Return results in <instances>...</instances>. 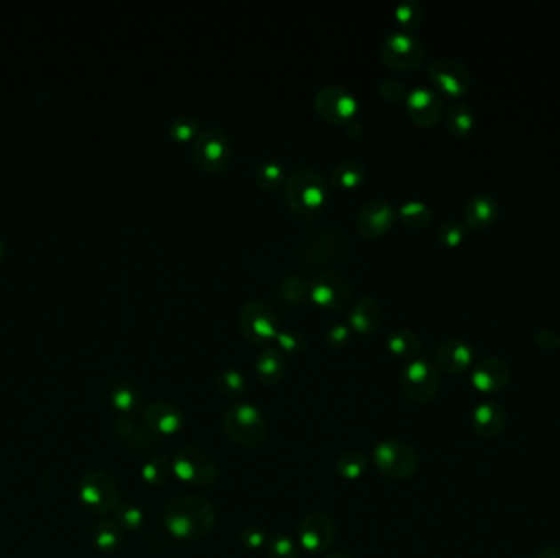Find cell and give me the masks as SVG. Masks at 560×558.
<instances>
[{
    "label": "cell",
    "instance_id": "cell-7",
    "mask_svg": "<svg viewBox=\"0 0 560 558\" xmlns=\"http://www.w3.org/2000/svg\"><path fill=\"white\" fill-rule=\"evenodd\" d=\"M400 387L410 402L431 403L439 390V375L431 363L423 359H413L400 373Z\"/></svg>",
    "mask_w": 560,
    "mask_h": 558
},
{
    "label": "cell",
    "instance_id": "cell-43",
    "mask_svg": "<svg viewBox=\"0 0 560 558\" xmlns=\"http://www.w3.org/2000/svg\"><path fill=\"white\" fill-rule=\"evenodd\" d=\"M380 93L387 100L398 102V100H402L404 97H406V89H404V84L400 83V81L388 79V81H384V83L380 84Z\"/></svg>",
    "mask_w": 560,
    "mask_h": 558
},
{
    "label": "cell",
    "instance_id": "cell-19",
    "mask_svg": "<svg viewBox=\"0 0 560 558\" xmlns=\"http://www.w3.org/2000/svg\"><path fill=\"white\" fill-rule=\"evenodd\" d=\"M498 219V202L488 194L474 195L464 208V221L476 233L487 231Z\"/></svg>",
    "mask_w": 560,
    "mask_h": 558
},
{
    "label": "cell",
    "instance_id": "cell-9",
    "mask_svg": "<svg viewBox=\"0 0 560 558\" xmlns=\"http://www.w3.org/2000/svg\"><path fill=\"white\" fill-rule=\"evenodd\" d=\"M192 155L198 166L208 172H217L228 164L229 140L220 128L198 132L192 146Z\"/></svg>",
    "mask_w": 560,
    "mask_h": 558
},
{
    "label": "cell",
    "instance_id": "cell-6",
    "mask_svg": "<svg viewBox=\"0 0 560 558\" xmlns=\"http://www.w3.org/2000/svg\"><path fill=\"white\" fill-rule=\"evenodd\" d=\"M79 498L93 514H110L120 506L118 486L105 472H89L79 482Z\"/></svg>",
    "mask_w": 560,
    "mask_h": 558
},
{
    "label": "cell",
    "instance_id": "cell-41",
    "mask_svg": "<svg viewBox=\"0 0 560 558\" xmlns=\"http://www.w3.org/2000/svg\"><path fill=\"white\" fill-rule=\"evenodd\" d=\"M276 338H277L280 347L284 351L292 352V354H301L307 349V339L299 332L279 331Z\"/></svg>",
    "mask_w": 560,
    "mask_h": 558
},
{
    "label": "cell",
    "instance_id": "cell-44",
    "mask_svg": "<svg viewBox=\"0 0 560 558\" xmlns=\"http://www.w3.org/2000/svg\"><path fill=\"white\" fill-rule=\"evenodd\" d=\"M534 342L540 346V349L552 351V349L559 347L560 338L556 332L550 331V330H540V331L536 332Z\"/></svg>",
    "mask_w": 560,
    "mask_h": 558
},
{
    "label": "cell",
    "instance_id": "cell-27",
    "mask_svg": "<svg viewBox=\"0 0 560 558\" xmlns=\"http://www.w3.org/2000/svg\"><path fill=\"white\" fill-rule=\"evenodd\" d=\"M400 221L408 227H425L431 223V208L426 205L421 200H408L398 210Z\"/></svg>",
    "mask_w": 560,
    "mask_h": 558
},
{
    "label": "cell",
    "instance_id": "cell-45",
    "mask_svg": "<svg viewBox=\"0 0 560 558\" xmlns=\"http://www.w3.org/2000/svg\"><path fill=\"white\" fill-rule=\"evenodd\" d=\"M326 338H328V341H330V344H332V346L344 344V342L348 341V338H349V328H348V326H344V324H336V326H332Z\"/></svg>",
    "mask_w": 560,
    "mask_h": 558
},
{
    "label": "cell",
    "instance_id": "cell-46",
    "mask_svg": "<svg viewBox=\"0 0 560 558\" xmlns=\"http://www.w3.org/2000/svg\"><path fill=\"white\" fill-rule=\"evenodd\" d=\"M536 558H560V547L559 546H548V547L540 550Z\"/></svg>",
    "mask_w": 560,
    "mask_h": 558
},
{
    "label": "cell",
    "instance_id": "cell-13",
    "mask_svg": "<svg viewBox=\"0 0 560 558\" xmlns=\"http://www.w3.org/2000/svg\"><path fill=\"white\" fill-rule=\"evenodd\" d=\"M315 107L324 120L344 124L357 112V100L349 91L338 85H328L316 93Z\"/></svg>",
    "mask_w": 560,
    "mask_h": 558
},
{
    "label": "cell",
    "instance_id": "cell-12",
    "mask_svg": "<svg viewBox=\"0 0 560 558\" xmlns=\"http://www.w3.org/2000/svg\"><path fill=\"white\" fill-rule=\"evenodd\" d=\"M429 79L436 89L451 97H462L470 89V73L462 62L451 58H437L431 62Z\"/></svg>",
    "mask_w": 560,
    "mask_h": 558
},
{
    "label": "cell",
    "instance_id": "cell-34",
    "mask_svg": "<svg viewBox=\"0 0 560 558\" xmlns=\"http://www.w3.org/2000/svg\"><path fill=\"white\" fill-rule=\"evenodd\" d=\"M466 236V227L457 219H447L437 227V241L446 248H457Z\"/></svg>",
    "mask_w": 560,
    "mask_h": 558
},
{
    "label": "cell",
    "instance_id": "cell-10",
    "mask_svg": "<svg viewBox=\"0 0 560 558\" xmlns=\"http://www.w3.org/2000/svg\"><path fill=\"white\" fill-rule=\"evenodd\" d=\"M241 331L251 341H269L279 334V318L269 305L262 301H248L239 311Z\"/></svg>",
    "mask_w": 560,
    "mask_h": 558
},
{
    "label": "cell",
    "instance_id": "cell-14",
    "mask_svg": "<svg viewBox=\"0 0 560 558\" xmlns=\"http://www.w3.org/2000/svg\"><path fill=\"white\" fill-rule=\"evenodd\" d=\"M311 300L328 310H342L351 300V289L338 274H320L310 285Z\"/></svg>",
    "mask_w": 560,
    "mask_h": 558
},
{
    "label": "cell",
    "instance_id": "cell-16",
    "mask_svg": "<svg viewBox=\"0 0 560 558\" xmlns=\"http://www.w3.org/2000/svg\"><path fill=\"white\" fill-rule=\"evenodd\" d=\"M470 382L478 392H503L511 382V365L501 357H487L476 365Z\"/></svg>",
    "mask_w": 560,
    "mask_h": 558
},
{
    "label": "cell",
    "instance_id": "cell-26",
    "mask_svg": "<svg viewBox=\"0 0 560 558\" xmlns=\"http://www.w3.org/2000/svg\"><path fill=\"white\" fill-rule=\"evenodd\" d=\"M364 177H365V167L363 163L356 159H344L332 169V172L334 186L342 187V188L361 186Z\"/></svg>",
    "mask_w": 560,
    "mask_h": 558
},
{
    "label": "cell",
    "instance_id": "cell-33",
    "mask_svg": "<svg viewBox=\"0 0 560 558\" xmlns=\"http://www.w3.org/2000/svg\"><path fill=\"white\" fill-rule=\"evenodd\" d=\"M284 177V167L277 161H264L256 171V180L262 188L274 190L280 186Z\"/></svg>",
    "mask_w": 560,
    "mask_h": 558
},
{
    "label": "cell",
    "instance_id": "cell-15",
    "mask_svg": "<svg viewBox=\"0 0 560 558\" xmlns=\"http://www.w3.org/2000/svg\"><path fill=\"white\" fill-rule=\"evenodd\" d=\"M395 208L384 198L369 200L357 215V229L365 238L385 235L396 219Z\"/></svg>",
    "mask_w": 560,
    "mask_h": 558
},
{
    "label": "cell",
    "instance_id": "cell-4",
    "mask_svg": "<svg viewBox=\"0 0 560 558\" xmlns=\"http://www.w3.org/2000/svg\"><path fill=\"white\" fill-rule=\"evenodd\" d=\"M373 466L382 475L394 480L412 478L420 468V457L404 441L388 439L373 449Z\"/></svg>",
    "mask_w": 560,
    "mask_h": 558
},
{
    "label": "cell",
    "instance_id": "cell-39",
    "mask_svg": "<svg viewBox=\"0 0 560 558\" xmlns=\"http://www.w3.org/2000/svg\"><path fill=\"white\" fill-rule=\"evenodd\" d=\"M115 429L120 437H124L126 441H130L132 444L136 447H145V445L151 444V439H155V435L146 434L143 429H136L133 424L130 423L128 419L120 418L116 423H115Z\"/></svg>",
    "mask_w": 560,
    "mask_h": 558
},
{
    "label": "cell",
    "instance_id": "cell-21",
    "mask_svg": "<svg viewBox=\"0 0 560 558\" xmlns=\"http://www.w3.org/2000/svg\"><path fill=\"white\" fill-rule=\"evenodd\" d=\"M145 424L153 434H176L184 426V413L174 404H151L146 410Z\"/></svg>",
    "mask_w": 560,
    "mask_h": 558
},
{
    "label": "cell",
    "instance_id": "cell-25",
    "mask_svg": "<svg viewBox=\"0 0 560 558\" xmlns=\"http://www.w3.org/2000/svg\"><path fill=\"white\" fill-rule=\"evenodd\" d=\"M387 346L396 357L415 359L418 352L421 351V342L415 332L408 330H396L387 339Z\"/></svg>",
    "mask_w": 560,
    "mask_h": 558
},
{
    "label": "cell",
    "instance_id": "cell-38",
    "mask_svg": "<svg viewBox=\"0 0 560 558\" xmlns=\"http://www.w3.org/2000/svg\"><path fill=\"white\" fill-rule=\"evenodd\" d=\"M115 514H116L118 526L126 529V530H138L145 521L143 511L135 505H130V503H124V505L116 507Z\"/></svg>",
    "mask_w": 560,
    "mask_h": 558
},
{
    "label": "cell",
    "instance_id": "cell-18",
    "mask_svg": "<svg viewBox=\"0 0 560 558\" xmlns=\"http://www.w3.org/2000/svg\"><path fill=\"white\" fill-rule=\"evenodd\" d=\"M435 359L441 371L456 375L468 369L474 359V351L472 346L462 338H451L437 346Z\"/></svg>",
    "mask_w": 560,
    "mask_h": 558
},
{
    "label": "cell",
    "instance_id": "cell-28",
    "mask_svg": "<svg viewBox=\"0 0 560 558\" xmlns=\"http://www.w3.org/2000/svg\"><path fill=\"white\" fill-rule=\"evenodd\" d=\"M93 542L95 546L104 550V552H112L115 548L122 544V528L108 519H102L95 524L92 532Z\"/></svg>",
    "mask_w": 560,
    "mask_h": 558
},
{
    "label": "cell",
    "instance_id": "cell-30",
    "mask_svg": "<svg viewBox=\"0 0 560 558\" xmlns=\"http://www.w3.org/2000/svg\"><path fill=\"white\" fill-rule=\"evenodd\" d=\"M268 557L269 558H300V550L297 542L287 534H274L268 540Z\"/></svg>",
    "mask_w": 560,
    "mask_h": 558
},
{
    "label": "cell",
    "instance_id": "cell-5",
    "mask_svg": "<svg viewBox=\"0 0 560 558\" xmlns=\"http://www.w3.org/2000/svg\"><path fill=\"white\" fill-rule=\"evenodd\" d=\"M171 466L177 478L187 485L208 486L217 480L215 460L200 447L188 445L179 449Z\"/></svg>",
    "mask_w": 560,
    "mask_h": 558
},
{
    "label": "cell",
    "instance_id": "cell-48",
    "mask_svg": "<svg viewBox=\"0 0 560 558\" xmlns=\"http://www.w3.org/2000/svg\"><path fill=\"white\" fill-rule=\"evenodd\" d=\"M2 251H4V249H2V244H0V258H2Z\"/></svg>",
    "mask_w": 560,
    "mask_h": 558
},
{
    "label": "cell",
    "instance_id": "cell-22",
    "mask_svg": "<svg viewBox=\"0 0 560 558\" xmlns=\"http://www.w3.org/2000/svg\"><path fill=\"white\" fill-rule=\"evenodd\" d=\"M380 321H382V307L379 301L371 297H365L363 300L357 301L349 315L351 328L359 332L375 331Z\"/></svg>",
    "mask_w": 560,
    "mask_h": 558
},
{
    "label": "cell",
    "instance_id": "cell-31",
    "mask_svg": "<svg viewBox=\"0 0 560 558\" xmlns=\"http://www.w3.org/2000/svg\"><path fill=\"white\" fill-rule=\"evenodd\" d=\"M395 17L404 25V28L413 30L423 21L425 13H423V7L418 0H404L395 7Z\"/></svg>",
    "mask_w": 560,
    "mask_h": 558
},
{
    "label": "cell",
    "instance_id": "cell-17",
    "mask_svg": "<svg viewBox=\"0 0 560 558\" xmlns=\"http://www.w3.org/2000/svg\"><path fill=\"white\" fill-rule=\"evenodd\" d=\"M406 110L415 124L431 128L443 116V102L428 87H416L406 93Z\"/></svg>",
    "mask_w": 560,
    "mask_h": 558
},
{
    "label": "cell",
    "instance_id": "cell-42",
    "mask_svg": "<svg viewBox=\"0 0 560 558\" xmlns=\"http://www.w3.org/2000/svg\"><path fill=\"white\" fill-rule=\"evenodd\" d=\"M268 532L260 528H248L243 530L241 534V542L244 544V547L260 548L268 546Z\"/></svg>",
    "mask_w": 560,
    "mask_h": 558
},
{
    "label": "cell",
    "instance_id": "cell-11",
    "mask_svg": "<svg viewBox=\"0 0 560 558\" xmlns=\"http://www.w3.org/2000/svg\"><path fill=\"white\" fill-rule=\"evenodd\" d=\"M336 528L332 517L323 511L310 513L301 519L299 542L311 555H323L332 547Z\"/></svg>",
    "mask_w": 560,
    "mask_h": 558
},
{
    "label": "cell",
    "instance_id": "cell-47",
    "mask_svg": "<svg viewBox=\"0 0 560 558\" xmlns=\"http://www.w3.org/2000/svg\"><path fill=\"white\" fill-rule=\"evenodd\" d=\"M326 558H353L351 555H348V554H342V552H334V554H330Z\"/></svg>",
    "mask_w": 560,
    "mask_h": 558
},
{
    "label": "cell",
    "instance_id": "cell-20",
    "mask_svg": "<svg viewBox=\"0 0 560 558\" xmlns=\"http://www.w3.org/2000/svg\"><path fill=\"white\" fill-rule=\"evenodd\" d=\"M472 427L482 439H495L507 426V411L495 402L478 404L472 413Z\"/></svg>",
    "mask_w": 560,
    "mask_h": 558
},
{
    "label": "cell",
    "instance_id": "cell-36",
    "mask_svg": "<svg viewBox=\"0 0 560 558\" xmlns=\"http://www.w3.org/2000/svg\"><path fill=\"white\" fill-rule=\"evenodd\" d=\"M215 383H217L218 392L225 396H236L244 390V377L233 369L218 373Z\"/></svg>",
    "mask_w": 560,
    "mask_h": 558
},
{
    "label": "cell",
    "instance_id": "cell-3",
    "mask_svg": "<svg viewBox=\"0 0 560 558\" xmlns=\"http://www.w3.org/2000/svg\"><path fill=\"white\" fill-rule=\"evenodd\" d=\"M225 433L233 442L252 447L264 441L268 434V423L256 406L248 403L229 408L223 418Z\"/></svg>",
    "mask_w": 560,
    "mask_h": 558
},
{
    "label": "cell",
    "instance_id": "cell-40",
    "mask_svg": "<svg viewBox=\"0 0 560 558\" xmlns=\"http://www.w3.org/2000/svg\"><path fill=\"white\" fill-rule=\"evenodd\" d=\"M112 403H114L115 408L118 410V411H122V413H130V411H133L136 408V403H138V400H136V392L132 388V387H118L116 390H115L114 395H112Z\"/></svg>",
    "mask_w": 560,
    "mask_h": 558
},
{
    "label": "cell",
    "instance_id": "cell-37",
    "mask_svg": "<svg viewBox=\"0 0 560 558\" xmlns=\"http://www.w3.org/2000/svg\"><path fill=\"white\" fill-rule=\"evenodd\" d=\"M198 124L197 118L194 116H179L169 128V133L172 136V140H176L179 143H186L188 140H192L194 136L198 135Z\"/></svg>",
    "mask_w": 560,
    "mask_h": 558
},
{
    "label": "cell",
    "instance_id": "cell-24",
    "mask_svg": "<svg viewBox=\"0 0 560 558\" xmlns=\"http://www.w3.org/2000/svg\"><path fill=\"white\" fill-rule=\"evenodd\" d=\"M476 124L474 110L467 104H456L451 107L447 112V132L456 138H464L468 135Z\"/></svg>",
    "mask_w": 560,
    "mask_h": 558
},
{
    "label": "cell",
    "instance_id": "cell-49",
    "mask_svg": "<svg viewBox=\"0 0 560 558\" xmlns=\"http://www.w3.org/2000/svg\"><path fill=\"white\" fill-rule=\"evenodd\" d=\"M559 347H560V344H559Z\"/></svg>",
    "mask_w": 560,
    "mask_h": 558
},
{
    "label": "cell",
    "instance_id": "cell-8",
    "mask_svg": "<svg viewBox=\"0 0 560 558\" xmlns=\"http://www.w3.org/2000/svg\"><path fill=\"white\" fill-rule=\"evenodd\" d=\"M384 61L396 69H415L425 62L423 43L410 33L394 31L382 43Z\"/></svg>",
    "mask_w": 560,
    "mask_h": 558
},
{
    "label": "cell",
    "instance_id": "cell-35",
    "mask_svg": "<svg viewBox=\"0 0 560 558\" xmlns=\"http://www.w3.org/2000/svg\"><path fill=\"white\" fill-rule=\"evenodd\" d=\"M280 295L291 303H299L305 299V295H308L310 287L308 282L300 277V275H289L282 280L280 283Z\"/></svg>",
    "mask_w": 560,
    "mask_h": 558
},
{
    "label": "cell",
    "instance_id": "cell-32",
    "mask_svg": "<svg viewBox=\"0 0 560 558\" xmlns=\"http://www.w3.org/2000/svg\"><path fill=\"white\" fill-rule=\"evenodd\" d=\"M171 464L164 455H157L155 458H151L149 462H146V466L141 470V475L145 478L146 483L149 485H163L166 483L167 476L171 472Z\"/></svg>",
    "mask_w": 560,
    "mask_h": 558
},
{
    "label": "cell",
    "instance_id": "cell-23",
    "mask_svg": "<svg viewBox=\"0 0 560 558\" xmlns=\"http://www.w3.org/2000/svg\"><path fill=\"white\" fill-rule=\"evenodd\" d=\"M256 373L264 385H276L285 373V363L282 352L268 347L260 352L256 359Z\"/></svg>",
    "mask_w": 560,
    "mask_h": 558
},
{
    "label": "cell",
    "instance_id": "cell-1",
    "mask_svg": "<svg viewBox=\"0 0 560 558\" xmlns=\"http://www.w3.org/2000/svg\"><path fill=\"white\" fill-rule=\"evenodd\" d=\"M163 521L172 538L182 540L205 538L215 526V507L207 498L180 495L167 503Z\"/></svg>",
    "mask_w": 560,
    "mask_h": 558
},
{
    "label": "cell",
    "instance_id": "cell-2",
    "mask_svg": "<svg viewBox=\"0 0 560 558\" xmlns=\"http://www.w3.org/2000/svg\"><path fill=\"white\" fill-rule=\"evenodd\" d=\"M326 196L328 186L315 171H297L285 184V200L297 213H313L320 210Z\"/></svg>",
    "mask_w": 560,
    "mask_h": 558
},
{
    "label": "cell",
    "instance_id": "cell-29",
    "mask_svg": "<svg viewBox=\"0 0 560 558\" xmlns=\"http://www.w3.org/2000/svg\"><path fill=\"white\" fill-rule=\"evenodd\" d=\"M336 470L346 480H357L365 474L367 460L359 452H342L336 460Z\"/></svg>",
    "mask_w": 560,
    "mask_h": 558
}]
</instances>
